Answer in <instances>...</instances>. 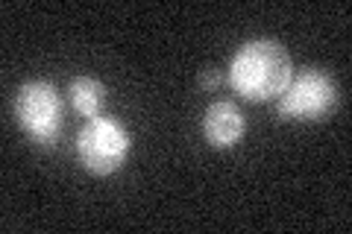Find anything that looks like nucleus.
Masks as SVG:
<instances>
[{
	"label": "nucleus",
	"instance_id": "obj_1",
	"mask_svg": "<svg viewBox=\"0 0 352 234\" xmlns=\"http://www.w3.org/2000/svg\"><path fill=\"white\" fill-rule=\"evenodd\" d=\"M291 80H294L291 56L279 41L270 38L247 41L235 53L232 65H229V85L250 103L279 100Z\"/></svg>",
	"mask_w": 352,
	"mask_h": 234
},
{
	"label": "nucleus",
	"instance_id": "obj_2",
	"mask_svg": "<svg viewBox=\"0 0 352 234\" xmlns=\"http://www.w3.org/2000/svg\"><path fill=\"white\" fill-rule=\"evenodd\" d=\"M129 132L112 117H91L76 135V155L88 173L109 176L129 155Z\"/></svg>",
	"mask_w": 352,
	"mask_h": 234
},
{
	"label": "nucleus",
	"instance_id": "obj_3",
	"mask_svg": "<svg viewBox=\"0 0 352 234\" xmlns=\"http://www.w3.org/2000/svg\"><path fill=\"white\" fill-rule=\"evenodd\" d=\"M335 103L338 91L332 76L308 68L296 73L282 91V97L276 100V115L282 120H320L335 108Z\"/></svg>",
	"mask_w": 352,
	"mask_h": 234
},
{
	"label": "nucleus",
	"instance_id": "obj_4",
	"mask_svg": "<svg viewBox=\"0 0 352 234\" xmlns=\"http://www.w3.org/2000/svg\"><path fill=\"white\" fill-rule=\"evenodd\" d=\"M15 117L36 143H53L62 132V100L50 82H27L15 94Z\"/></svg>",
	"mask_w": 352,
	"mask_h": 234
},
{
	"label": "nucleus",
	"instance_id": "obj_5",
	"mask_svg": "<svg viewBox=\"0 0 352 234\" xmlns=\"http://www.w3.org/2000/svg\"><path fill=\"white\" fill-rule=\"evenodd\" d=\"M244 135V115L235 103L229 100H217L206 108L203 115V138L212 143L214 150H229L235 147Z\"/></svg>",
	"mask_w": 352,
	"mask_h": 234
},
{
	"label": "nucleus",
	"instance_id": "obj_6",
	"mask_svg": "<svg viewBox=\"0 0 352 234\" xmlns=\"http://www.w3.org/2000/svg\"><path fill=\"white\" fill-rule=\"evenodd\" d=\"M103 100H106V88L97 80H91V76H80V80L71 82V103L82 117H88V120L100 117Z\"/></svg>",
	"mask_w": 352,
	"mask_h": 234
},
{
	"label": "nucleus",
	"instance_id": "obj_7",
	"mask_svg": "<svg viewBox=\"0 0 352 234\" xmlns=\"http://www.w3.org/2000/svg\"><path fill=\"white\" fill-rule=\"evenodd\" d=\"M220 85H223V73H220L217 68L200 71V88H206V91H217Z\"/></svg>",
	"mask_w": 352,
	"mask_h": 234
}]
</instances>
